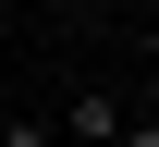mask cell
<instances>
[{"label":"cell","mask_w":159,"mask_h":147,"mask_svg":"<svg viewBox=\"0 0 159 147\" xmlns=\"http://www.w3.org/2000/svg\"><path fill=\"white\" fill-rule=\"evenodd\" d=\"M0 147H49V135H37V123H12V135H0Z\"/></svg>","instance_id":"cell-1"}]
</instances>
